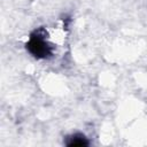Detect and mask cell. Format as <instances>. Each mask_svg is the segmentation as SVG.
<instances>
[{
	"label": "cell",
	"instance_id": "obj_1",
	"mask_svg": "<svg viewBox=\"0 0 147 147\" xmlns=\"http://www.w3.org/2000/svg\"><path fill=\"white\" fill-rule=\"evenodd\" d=\"M26 48L33 56H36L38 59H45L52 54L51 46L42 38V36H40L37 32H36V34H32L30 37V40L26 44Z\"/></svg>",
	"mask_w": 147,
	"mask_h": 147
},
{
	"label": "cell",
	"instance_id": "obj_2",
	"mask_svg": "<svg viewBox=\"0 0 147 147\" xmlns=\"http://www.w3.org/2000/svg\"><path fill=\"white\" fill-rule=\"evenodd\" d=\"M90 142L87 140V138L82 134V133H75L70 137L67 138V141H65V145L69 146V147H72V146H87Z\"/></svg>",
	"mask_w": 147,
	"mask_h": 147
}]
</instances>
